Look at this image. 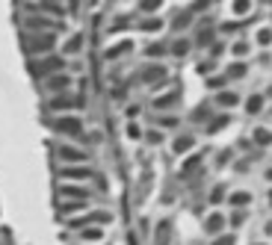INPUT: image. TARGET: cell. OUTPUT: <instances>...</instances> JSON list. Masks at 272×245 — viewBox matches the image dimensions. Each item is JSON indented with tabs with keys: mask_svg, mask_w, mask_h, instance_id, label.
I'll use <instances>...</instances> for the list:
<instances>
[{
	"mask_svg": "<svg viewBox=\"0 0 272 245\" xmlns=\"http://www.w3.org/2000/svg\"><path fill=\"white\" fill-rule=\"evenodd\" d=\"M53 44H56V33H24V50L30 56L53 53Z\"/></svg>",
	"mask_w": 272,
	"mask_h": 245,
	"instance_id": "cell-1",
	"label": "cell"
},
{
	"mask_svg": "<svg viewBox=\"0 0 272 245\" xmlns=\"http://www.w3.org/2000/svg\"><path fill=\"white\" fill-rule=\"evenodd\" d=\"M62 68H65V56H59V53H44V56L30 59V74L33 77H50Z\"/></svg>",
	"mask_w": 272,
	"mask_h": 245,
	"instance_id": "cell-2",
	"label": "cell"
},
{
	"mask_svg": "<svg viewBox=\"0 0 272 245\" xmlns=\"http://www.w3.org/2000/svg\"><path fill=\"white\" fill-rule=\"evenodd\" d=\"M24 30L27 33H56L59 30V21H53V15L30 12V15H24Z\"/></svg>",
	"mask_w": 272,
	"mask_h": 245,
	"instance_id": "cell-3",
	"label": "cell"
},
{
	"mask_svg": "<svg viewBox=\"0 0 272 245\" xmlns=\"http://www.w3.org/2000/svg\"><path fill=\"white\" fill-rule=\"evenodd\" d=\"M83 106H86V98L83 95H68V92L53 95L47 101V109L50 112H68V109H83Z\"/></svg>",
	"mask_w": 272,
	"mask_h": 245,
	"instance_id": "cell-4",
	"label": "cell"
},
{
	"mask_svg": "<svg viewBox=\"0 0 272 245\" xmlns=\"http://www.w3.org/2000/svg\"><path fill=\"white\" fill-rule=\"evenodd\" d=\"M50 127L62 136H83V118L80 115H56Z\"/></svg>",
	"mask_w": 272,
	"mask_h": 245,
	"instance_id": "cell-5",
	"label": "cell"
},
{
	"mask_svg": "<svg viewBox=\"0 0 272 245\" xmlns=\"http://www.w3.org/2000/svg\"><path fill=\"white\" fill-rule=\"evenodd\" d=\"M59 177H62V180H92L95 172H92L89 166H83V163H62Z\"/></svg>",
	"mask_w": 272,
	"mask_h": 245,
	"instance_id": "cell-6",
	"label": "cell"
},
{
	"mask_svg": "<svg viewBox=\"0 0 272 245\" xmlns=\"http://www.w3.org/2000/svg\"><path fill=\"white\" fill-rule=\"evenodd\" d=\"M71 86H74V77L65 74V71H56V74L44 77V89H47L50 95H62V92H68Z\"/></svg>",
	"mask_w": 272,
	"mask_h": 245,
	"instance_id": "cell-7",
	"label": "cell"
},
{
	"mask_svg": "<svg viewBox=\"0 0 272 245\" xmlns=\"http://www.w3.org/2000/svg\"><path fill=\"white\" fill-rule=\"evenodd\" d=\"M56 157H59V163H89V154L77 145H59Z\"/></svg>",
	"mask_w": 272,
	"mask_h": 245,
	"instance_id": "cell-8",
	"label": "cell"
},
{
	"mask_svg": "<svg viewBox=\"0 0 272 245\" xmlns=\"http://www.w3.org/2000/svg\"><path fill=\"white\" fill-rule=\"evenodd\" d=\"M59 198H65V201H89V189H83V186H59Z\"/></svg>",
	"mask_w": 272,
	"mask_h": 245,
	"instance_id": "cell-9",
	"label": "cell"
},
{
	"mask_svg": "<svg viewBox=\"0 0 272 245\" xmlns=\"http://www.w3.org/2000/svg\"><path fill=\"white\" fill-rule=\"evenodd\" d=\"M160 80H166V68L163 65H148L145 71H142V83H160Z\"/></svg>",
	"mask_w": 272,
	"mask_h": 245,
	"instance_id": "cell-10",
	"label": "cell"
},
{
	"mask_svg": "<svg viewBox=\"0 0 272 245\" xmlns=\"http://www.w3.org/2000/svg\"><path fill=\"white\" fill-rule=\"evenodd\" d=\"M80 50H83V33L71 35V38H68V44L62 47V53H65V56H74V53H80Z\"/></svg>",
	"mask_w": 272,
	"mask_h": 245,
	"instance_id": "cell-11",
	"label": "cell"
},
{
	"mask_svg": "<svg viewBox=\"0 0 272 245\" xmlns=\"http://www.w3.org/2000/svg\"><path fill=\"white\" fill-rule=\"evenodd\" d=\"M178 92H169V95H160V98H154V109H169V106H175L178 104Z\"/></svg>",
	"mask_w": 272,
	"mask_h": 245,
	"instance_id": "cell-12",
	"label": "cell"
},
{
	"mask_svg": "<svg viewBox=\"0 0 272 245\" xmlns=\"http://www.w3.org/2000/svg\"><path fill=\"white\" fill-rule=\"evenodd\" d=\"M193 145H195V139H193V136H178V139L172 142V151H175V154H187Z\"/></svg>",
	"mask_w": 272,
	"mask_h": 245,
	"instance_id": "cell-13",
	"label": "cell"
},
{
	"mask_svg": "<svg viewBox=\"0 0 272 245\" xmlns=\"http://www.w3.org/2000/svg\"><path fill=\"white\" fill-rule=\"evenodd\" d=\"M169 50H172V53H175V56L181 59V56H187V53H190V41H187V38H175Z\"/></svg>",
	"mask_w": 272,
	"mask_h": 245,
	"instance_id": "cell-14",
	"label": "cell"
},
{
	"mask_svg": "<svg viewBox=\"0 0 272 245\" xmlns=\"http://www.w3.org/2000/svg\"><path fill=\"white\" fill-rule=\"evenodd\" d=\"M130 44H133V41H118V44H116V47H110L104 56H107V59H118L121 53H127V50H130Z\"/></svg>",
	"mask_w": 272,
	"mask_h": 245,
	"instance_id": "cell-15",
	"label": "cell"
},
{
	"mask_svg": "<svg viewBox=\"0 0 272 245\" xmlns=\"http://www.w3.org/2000/svg\"><path fill=\"white\" fill-rule=\"evenodd\" d=\"M216 104H219V106H237L240 98H237L234 92H219V95H216Z\"/></svg>",
	"mask_w": 272,
	"mask_h": 245,
	"instance_id": "cell-16",
	"label": "cell"
},
{
	"mask_svg": "<svg viewBox=\"0 0 272 245\" xmlns=\"http://www.w3.org/2000/svg\"><path fill=\"white\" fill-rule=\"evenodd\" d=\"M222 225H225V216H222V213H213V216L207 219V234H216Z\"/></svg>",
	"mask_w": 272,
	"mask_h": 245,
	"instance_id": "cell-17",
	"label": "cell"
},
{
	"mask_svg": "<svg viewBox=\"0 0 272 245\" xmlns=\"http://www.w3.org/2000/svg\"><path fill=\"white\" fill-rule=\"evenodd\" d=\"M255 142H258V145H272V130L258 127V130H255Z\"/></svg>",
	"mask_w": 272,
	"mask_h": 245,
	"instance_id": "cell-18",
	"label": "cell"
},
{
	"mask_svg": "<svg viewBox=\"0 0 272 245\" xmlns=\"http://www.w3.org/2000/svg\"><path fill=\"white\" fill-rule=\"evenodd\" d=\"M198 44H201V47H207V44H213V30H210V27H204V30H198Z\"/></svg>",
	"mask_w": 272,
	"mask_h": 245,
	"instance_id": "cell-19",
	"label": "cell"
},
{
	"mask_svg": "<svg viewBox=\"0 0 272 245\" xmlns=\"http://www.w3.org/2000/svg\"><path fill=\"white\" fill-rule=\"evenodd\" d=\"M261 106H264V98H261V95H252V98L246 101V109H249V112H261Z\"/></svg>",
	"mask_w": 272,
	"mask_h": 245,
	"instance_id": "cell-20",
	"label": "cell"
},
{
	"mask_svg": "<svg viewBox=\"0 0 272 245\" xmlns=\"http://www.w3.org/2000/svg\"><path fill=\"white\" fill-rule=\"evenodd\" d=\"M86 207V201H65L62 198V213H77V210H83Z\"/></svg>",
	"mask_w": 272,
	"mask_h": 245,
	"instance_id": "cell-21",
	"label": "cell"
},
{
	"mask_svg": "<svg viewBox=\"0 0 272 245\" xmlns=\"http://www.w3.org/2000/svg\"><path fill=\"white\" fill-rule=\"evenodd\" d=\"M169 243V222H160L157 228V245H166Z\"/></svg>",
	"mask_w": 272,
	"mask_h": 245,
	"instance_id": "cell-22",
	"label": "cell"
},
{
	"mask_svg": "<svg viewBox=\"0 0 272 245\" xmlns=\"http://www.w3.org/2000/svg\"><path fill=\"white\" fill-rule=\"evenodd\" d=\"M142 30H148V33H151V30L160 33V30H163V21H160V18H148V21H142Z\"/></svg>",
	"mask_w": 272,
	"mask_h": 245,
	"instance_id": "cell-23",
	"label": "cell"
},
{
	"mask_svg": "<svg viewBox=\"0 0 272 245\" xmlns=\"http://www.w3.org/2000/svg\"><path fill=\"white\" fill-rule=\"evenodd\" d=\"M243 74H246V65H243V62H234V65L228 68V74H225V77H234V80H240Z\"/></svg>",
	"mask_w": 272,
	"mask_h": 245,
	"instance_id": "cell-24",
	"label": "cell"
},
{
	"mask_svg": "<svg viewBox=\"0 0 272 245\" xmlns=\"http://www.w3.org/2000/svg\"><path fill=\"white\" fill-rule=\"evenodd\" d=\"M163 6V0H139V9L142 12H157Z\"/></svg>",
	"mask_w": 272,
	"mask_h": 245,
	"instance_id": "cell-25",
	"label": "cell"
},
{
	"mask_svg": "<svg viewBox=\"0 0 272 245\" xmlns=\"http://www.w3.org/2000/svg\"><path fill=\"white\" fill-rule=\"evenodd\" d=\"M249 201H252V195H249V192H234V195H231V204H234V207L249 204Z\"/></svg>",
	"mask_w": 272,
	"mask_h": 245,
	"instance_id": "cell-26",
	"label": "cell"
},
{
	"mask_svg": "<svg viewBox=\"0 0 272 245\" xmlns=\"http://www.w3.org/2000/svg\"><path fill=\"white\" fill-rule=\"evenodd\" d=\"M83 240H89V243H95V240H101V228H83V234H80Z\"/></svg>",
	"mask_w": 272,
	"mask_h": 245,
	"instance_id": "cell-27",
	"label": "cell"
},
{
	"mask_svg": "<svg viewBox=\"0 0 272 245\" xmlns=\"http://www.w3.org/2000/svg\"><path fill=\"white\" fill-rule=\"evenodd\" d=\"M272 41V30L270 27H261V30H258V44H270Z\"/></svg>",
	"mask_w": 272,
	"mask_h": 245,
	"instance_id": "cell-28",
	"label": "cell"
},
{
	"mask_svg": "<svg viewBox=\"0 0 272 245\" xmlns=\"http://www.w3.org/2000/svg\"><path fill=\"white\" fill-rule=\"evenodd\" d=\"M163 53H166L163 44H148V47H145V56H163Z\"/></svg>",
	"mask_w": 272,
	"mask_h": 245,
	"instance_id": "cell-29",
	"label": "cell"
},
{
	"mask_svg": "<svg viewBox=\"0 0 272 245\" xmlns=\"http://www.w3.org/2000/svg\"><path fill=\"white\" fill-rule=\"evenodd\" d=\"M252 9V0H234V12L237 15H243V12H249Z\"/></svg>",
	"mask_w": 272,
	"mask_h": 245,
	"instance_id": "cell-30",
	"label": "cell"
},
{
	"mask_svg": "<svg viewBox=\"0 0 272 245\" xmlns=\"http://www.w3.org/2000/svg\"><path fill=\"white\" fill-rule=\"evenodd\" d=\"M145 139L154 142V145H160V142H163V133H160V130H151V133H145Z\"/></svg>",
	"mask_w": 272,
	"mask_h": 245,
	"instance_id": "cell-31",
	"label": "cell"
},
{
	"mask_svg": "<svg viewBox=\"0 0 272 245\" xmlns=\"http://www.w3.org/2000/svg\"><path fill=\"white\" fill-rule=\"evenodd\" d=\"M190 24V12H181L178 18H175V27H187Z\"/></svg>",
	"mask_w": 272,
	"mask_h": 245,
	"instance_id": "cell-32",
	"label": "cell"
},
{
	"mask_svg": "<svg viewBox=\"0 0 272 245\" xmlns=\"http://www.w3.org/2000/svg\"><path fill=\"white\" fill-rule=\"evenodd\" d=\"M234 53H237V56H246V53H249V44H246V41H237V44H234Z\"/></svg>",
	"mask_w": 272,
	"mask_h": 245,
	"instance_id": "cell-33",
	"label": "cell"
},
{
	"mask_svg": "<svg viewBox=\"0 0 272 245\" xmlns=\"http://www.w3.org/2000/svg\"><path fill=\"white\" fill-rule=\"evenodd\" d=\"M225 124H228V115H219V118L210 124V130H219V127H225Z\"/></svg>",
	"mask_w": 272,
	"mask_h": 245,
	"instance_id": "cell-34",
	"label": "cell"
},
{
	"mask_svg": "<svg viewBox=\"0 0 272 245\" xmlns=\"http://www.w3.org/2000/svg\"><path fill=\"white\" fill-rule=\"evenodd\" d=\"M213 71V62H198V74H210Z\"/></svg>",
	"mask_w": 272,
	"mask_h": 245,
	"instance_id": "cell-35",
	"label": "cell"
},
{
	"mask_svg": "<svg viewBox=\"0 0 272 245\" xmlns=\"http://www.w3.org/2000/svg\"><path fill=\"white\" fill-rule=\"evenodd\" d=\"M127 136H133V139H139V136H142V130H139L136 124H127Z\"/></svg>",
	"mask_w": 272,
	"mask_h": 245,
	"instance_id": "cell-36",
	"label": "cell"
},
{
	"mask_svg": "<svg viewBox=\"0 0 272 245\" xmlns=\"http://www.w3.org/2000/svg\"><path fill=\"white\" fill-rule=\"evenodd\" d=\"M198 163H201V160H198V157H193V160H187V166H184V172H193V169H195V166H198Z\"/></svg>",
	"mask_w": 272,
	"mask_h": 245,
	"instance_id": "cell-37",
	"label": "cell"
},
{
	"mask_svg": "<svg viewBox=\"0 0 272 245\" xmlns=\"http://www.w3.org/2000/svg\"><path fill=\"white\" fill-rule=\"evenodd\" d=\"M222 195H225V192H222V186H216V189H213V195H210V198H213V201H222Z\"/></svg>",
	"mask_w": 272,
	"mask_h": 245,
	"instance_id": "cell-38",
	"label": "cell"
},
{
	"mask_svg": "<svg viewBox=\"0 0 272 245\" xmlns=\"http://www.w3.org/2000/svg\"><path fill=\"white\" fill-rule=\"evenodd\" d=\"M213 245H234V237H222V240H216Z\"/></svg>",
	"mask_w": 272,
	"mask_h": 245,
	"instance_id": "cell-39",
	"label": "cell"
},
{
	"mask_svg": "<svg viewBox=\"0 0 272 245\" xmlns=\"http://www.w3.org/2000/svg\"><path fill=\"white\" fill-rule=\"evenodd\" d=\"M270 204H272V192H270Z\"/></svg>",
	"mask_w": 272,
	"mask_h": 245,
	"instance_id": "cell-40",
	"label": "cell"
},
{
	"mask_svg": "<svg viewBox=\"0 0 272 245\" xmlns=\"http://www.w3.org/2000/svg\"><path fill=\"white\" fill-rule=\"evenodd\" d=\"M50 3H59V0H50Z\"/></svg>",
	"mask_w": 272,
	"mask_h": 245,
	"instance_id": "cell-41",
	"label": "cell"
},
{
	"mask_svg": "<svg viewBox=\"0 0 272 245\" xmlns=\"http://www.w3.org/2000/svg\"><path fill=\"white\" fill-rule=\"evenodd\" d=\"M267 3H272V0H267Z\"/></svg>",
	"mask_w": 272,
	"mask_h": 245,
	"instance_id": "cell-42",
	"label": "cell"
}]
</instances>
